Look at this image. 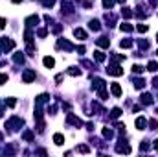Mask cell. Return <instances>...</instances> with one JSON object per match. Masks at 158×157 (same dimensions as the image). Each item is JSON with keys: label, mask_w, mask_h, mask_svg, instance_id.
I'll return each instance as SVG.
<instances>
[{"label": "cell", "mask_w": 158, "mask_h": 157, "mask_svg": "<svg viewBox=\"0 0 158 157\" xmlns=\"http://www.w3.org/2000/svg\"><path fill=\"white\" fill-rule=\"evenodd\" d=\"M107 72L111 74V76H121V74H123V69H121L120 65H116V63H114V65H108Z\"/></svg>", "instance_id": "7a4b0ae2"}, {"label": "cell", "mask_w": 158, "mask_h": 157, "mask_svg": "<svg viewBox=\"0 0 158 157\" xmlns=\"http://www.w3.org/2000/svg\"><path fill=\"white\" fill-rule=\"evenodd\" d=\"M153 85H154V87H158V78H154V80H153Z\"/></svg>", "instance_id": "b9f144b4"}, {"label": "cell", "mask_w": 158, "mask_h": 157, "mask_svg": "<svg viewBox=\"0 0 158 157\" xmlns=\"http://www.w3.org/2000/svg\"><path fill=\"white\" fill-rule=\"evenodd\" d=\"M145 124H147V122H145V118H143V117L136 118V128H138L140 131H142V129H145Z\"/></svg>", "instance_id": "8fae6325"}, {"label": "cell", "mask_w": 158, "mask_h": 157, "mask_svg": "<svg viewBox=\"0 0 158 157\" xmlns=\"http://www.w3.org/2000/svg\"><path fill=\"white\" fill-rule=\"evenodd\" d=\"M111 91H112L114 96H121V87H120V83H111Z\"/></svg>", "instance_id": "9c48e42d"}, {"label": "cell", "mask_w": 158, "mask_h": 157, "mask_svg": "<svg viewBox=\"0 0 158 157\" xmlns=\"http://www.w3.org/2000/svg\"><path fill=\"white\" fill-rule=\"evenodd\" d=\"M134 87H136V89H143V87H145V80H142V78L136 80V81H134Z\"/></svg>", "instance_id": "484cf974"}, {"label": "cell", "mask_w": 158, "mask_h": 157, "mask_svg": "<svg viewBox=\"0 0 158 157\" xmlns=\"http://www.w3.org/2000/svg\"><path fill=\"white\" fill-rule=\"evenodd\" d=\"M114 6V0H103V8H107V9H111Z\"/></svg>", "instance_id": "f546056e"}, {"label": "cell", "mask_w": 158, "mask_h": 157, "mask_svg": "<svg viewBox=\"0 0 158 157\" xmlns=\"http://www.w3.org/2000/svg\"><path fill=\"white\" fill-rule=\"evenodd\" d=\"M26 24H28V26H37V24H39V15L28 17V19H26Z\"/></svg>", "instance_id": "30bf717a"}, {"label": "cell", "mask_w": 158, "mask_h": 157, "mask_svg": "<svg viewBox=\"0 0 158 157\" xmlns=\"http://www.w3.org/2000/svg\"><path fill=\"white\" fill-rule=\"evenodd\" d=\"M22 139H24V141H28V142H30V141L33 139V133H31V131H24V133H22Z\"/></svg>", "instance_id": "f1b7e54d"}, {"label": "cell", "mask_w": 158, "mask_h": 157, "mask_svg": "<svg viewBox=\"0 0 158 157\" xmlns=\"http://www.w3.org/2000/svg\"><path fill=\"white\" fill-rule=\"evenodd\" d=\"M116 152H120V153H121V152H123V153H130V146H129V144H120L118 148H116Z\"/></svg>", "instance_id": "9a60e30c"}, {"label": "cell", "mask_w": 158, "mask_h": 157, "mask_svg": "<svg viewBox=\"0 0 158 157\" xmlns=\"http://www.w3.org/2000/svg\"><path fill=\"white\" fill-rule=\"evenodd\" d=\"M44 6H46V8H52V6L53 4H55V0H44V2H43Z\"/></svg>", "instance_id": "8d00e7d4"}, {"label": "cell", "mask_w": 158, "mask_h": 157, "mask_svg": "<svg viewBox=\"0 0 158 157\" xmlns=\"http://www.w3.org/2000/svg\"><path fill=\"white\" fill-rule=\"evenodd\" d=\"M120 46H121V48H130V46H132V41H130V39H121Z\"/></svg>", "instance_id": "44dd1931"}, {"label": "cell", "mask_w": 158, "mask_h": 157, "mask_svg": "<svg viewBox=\"0 0 158 157\" xmlns=\"http://www.w3.org/2000/svg\"><path fill=\"white\" fill-rule=\"evenodd\" d=\"M154 150H158V139L154 141Z\"/></svg>", "instance_id": "7bdbcfd3"}, {"label": "cell", "mask_w": 158, "mask_h": 157, "mask_svg": "<svg viewBox=\"0 0 158 157\" xmlns=\"http://www.w3.org/2000/svg\"><path fill=\"white\" fill-rule=\"evenodd\" d=\"M57 48H64V50H72L74 46H72V43H68V41H64V39H59L57 41Z\"/></svg>", "instance_id": "277c9868"}, {"label": "cell", "mask_w": 158, "mask_h": 157, "mask_svg": "<svg viewBox=\"0 0 158 157\" xmlns=\"http://www.w3.org/2000/svg\"><path fill=\"white\" fill-rule=\"evenodd\" d=\"M132 70L140 74V72H143V67H140V65H134V67H132Z\"/></svg>", "instance_id": "74e56055"}, {"label": "cell", "mask_w": 158, "mask_h": 157, "mask_svg": "<svg viewBox=\"0 0 158 157\" xmlns=\"http://www.w3.org/2000/svg\"><path fill=\"white\" fill-rule=\"evenodd\" d=\"M156 41H158V35H156Z\"/></svg>", "instance_id": "bcb514c9"}, {"label": "cell", "mask_w": 158, "mask_h": 157, "mask_svg": "<svg viewBox=\"0 0 158 157\" xmlns=\"http://www.w3.org/2000/svg\"><path fill=\"white\" fill-rule=\"evenodd\" d=\"M74 35L77 37V39H86V32L81 30V28H75V30H74Z\"/></svg>", "instance_id": "7c38bea8"}, {"label": "cell", "mask_w": 158, "mask_h": 157, "mask_svg": "<svg viewBox=\"0 0 158 157\" xmlns=\"http://www.w3.org/2000/svg\"><path fill=\"white\" fill-rule=\"evenodd\" d=\"M156 54H158V52H156Z\"/></svg>", "instance_id": "7dc6e473"}, {"label": "cell", "mask_w": 158, "mask_h": 157, "mask_svg": "<svg viewBox=\"0 0 158 157\" xmlns=\"http://www.w3.org/2000/svg\"><path fill=\"white\" fill-rule=\"evenodd\" d=\"M140 148H142V152H147V150H149V142H147V141H143Z\"/></svg>", "instance_id": "836d02e7"}, {"label": "cell", "mask_w": 158, "mask_h": 157, "mask_svg": "<svg viewBox=\"0 0 158 157\" xmlns=\"http://www.w3.org/2000/svg\"><path fill=\"white\" fill-rule=\"evenodd\" d=\"M140 102H142L143 105H149V104H153V96H151L149 92H143L142 98H140Z\"/></svg>", "instance_id": "5b68a950"}, {"label": "cell", "mask_w": 158, "mask_h": 157, "mask_svg": "<svg viewBox=\"0 0 158 157\" xmlns=\"http://www.w3.org/2000/svg\"><path fill=\"white\" fill-rule=\"evenodd\" d=\"M120 28H121V32H127V33H130V32L134 30V26H132V24H129V22H123V24L120 26Z\"/></svg>", "instance_id": "ac0fdd59"}, {"label": "cell", "mask_w": 158, "mask_h": 157, "mask_svg": "<svg viewBox=\"0 0 158 157\" xmlns=\"http://www.w3.org/2000/svg\"><path fill=\"white\" fill-rule=\"evenodd\" d=\"M136 28H138V32H140V33H145V32L149 30V26H147V24H138Z\"/></svg>", "instance_id": "4dcf8cb0"}, {"label": "cell", "mask_w": 158, "mask_h": 157, "mask_svg": "<svg viewBox=\"0 0 158 157\" xmlns=\"http://www.w3.org/2000/svg\"><path fill=\"white\" fill-rule=\"evenodd\" d=\"M118 2H125V0H118Z\"/></svg>", "instance_id": "f6af8a7d"}, {"label": "cell", "mask_w": 158, "mask_h": 157, "mask_svg": "<svg viewBox=\"0 0 158 157\" xmlns=\"http://www.w3.org/2000/svg\"><path fill=\"white\" fill-rule=\"evenodd\" d=\"M147 70L149 72H156L158 70V63H156V61H149V63H147Z\"/></svg>", "instance_id": "d6986e66"}, {"label": "cell", "mask_w": 158, "mask_h": 157, "mask_svg": "<svg viewBox=\"0 0 158 157\" xmlns=\"http://www.w3.org/2000/svg\"><path fill=\"white\" fill-rule=\"evenodd\" d=\"M77 150H79L81 153H88V152H90V148H88L86 144H81V146H77Z\"/></svg>", "instance_id": "1f68e13d"}, {"label": "cell", "mask_w": 158, "mask_h": 157, "mask_svg": "<svg viewBox=\"0 0 158 157\" xmlns=\"http://www.w3.org/2000/svg\"><path fill=\"white\" fill-rule=\"evenodd\" d=\"M43 63H44V67H46V69H53V65H55V59H53V57H50V56H46V57L43 59Z\"/></svg>", "instance_id": "52a82bcc"}, {"label": "cell", "mask_w": 158, "mask_h": 157, "mask_svg": "<svg viewBox=\"0 0 158 157\" xmlns=\"http://www.w3.org/2000/svg\"><path fill=\"white\" fill-rule=\"evenodd\" d=\"M94 59L99 61V63H103V61H105V54L99 52V50H96V52H94Z\"/></svg>", "instance_id": "e0dca14e"}, {"label": "cell", "mask_w": 158, "mask_h": 157, "mask_svg": "<svg viewBox=\"0 0 158 157\" xmlns=\"http://www.w3.org/2000/svg\"><path fill=\"white\" fill-rule=\"evenodd\" d=\"M120 115H121V109H120V107H114L112 113H111V117H112V118H118Z\"/></svg>", "instance_id": "4316f807"}, {"label": "cell", "mask_w": 158, "mask_h": 157, "mask_svg": "<svg viewBox=\"0 0 158 157\" xmlns=\"http://www.w3.org/2000/svg\"><path fill=\"white\" fill-rule=\"evenodd\" d=\"M98 46H101V48H108V44H111V39H107V37H99L98 41Z\"/></svg>", "instance_id": "8992f818"}, {"label": "cell", "mask_w": 158, "mask_h": 157, "mask_svg": "<svg viewBox=\"0 0 158 157\" xmlns=\"http://www.w3.org/2000/svg\"><path fill=\"white\" fill-rule=\"evenodd\" d=\"M11 2H13V4H18V2H22V0H11Z\"/></svg>", "instance_id": "ee69618b"}, {"label": "cell", "mask_w": 158, "mask_h": 157, "mask_svg": "<svg viewBox=\"0 0 158 157\" xmlns=\"http://www.w3.org/2000/svg\"><path fill=\"white\" fill-rule=\"evenodd\" d=\"M8 81V74H0V85H4Z\"/></svg>", "instance_id": "e575fe53"}, {"label": "cell", "mask_w": 158, "mask_h": 157, "mask_svg": "<svg viewBox=\"0 0 158 157\" xmlns=\"http://www.w3.org/2000/svg\"><path fill=\"white\" fill-rule=\"evenodd\" d=\"M48 100H50V96H48V94H40V96H37V102H35V104L40 105V104H44V102H48Z\"/></svg>", "instance_id": "ffe728a7"}, {"label": "cell", "mask_w": 158, "mask_h": 157, "mask_svg": "<svg viewBox=\"0 0 158 157\" xmlns=\"http://www.w3.org/2000/svg\"><path fill=\"white\" fill-rule=\"evenodd\" d=\"M46 33H48L46 30H37V35L39 37H46Z\"/></svg>", "instance_id": "f35d334b"}, {"label": "cell", "mask_w": 158, "mask_h": 157, "mask_svg": "<svg viewBox=\"0 0 158 157\" xmlns=\"http://www.w3.org/2000/svg\"><path fill=\"white\" fill-rule=\"evenodd\" d=\"M33 80H35V70H31V69L24 70V74H22V81L24 83H31Z\"/></svg>", "instance_id": "3957f363"}, {"label": "cell", "mask_w": 158, "mask_h": 157, "mask_svg": "<svg viewBox=\"0 0 158 157\" xmlns=\"http://www.w3.org/2000/svg\"><path fill=\"white\" fill-rule=\"evenodd\" d=\"M88 26H90V30H94V32H98L99 28H101V26H99V20H90V24H88Z\"/></svg>", "instance_id": "7402d4cb"}, {"label": "cell", "mask_w": 158, "mask_h": 157, "mask_svg": "<svg viewBox=\"0 0 158 157\" xmlns=\"http://www.w3.org/2000/svg\"><path fill=\"white\" fill-rule=\"evenodd\" d=\"M72 11H74V6L70 2H63V13H68V15H70Z\"/></svg>", "instance_id": "2e32d148"}, {"label": "cell", "mask_w": 158, "mask_h": 157, "mask_svg": "<svg viewBox=\"0 0 158 157\" xmlns=\"http://www.w3.org/2000/svg\"><path fill=\"white\" fill-rule=\"evenodd\" d=\"M68 122H70V124H75V126H81V124H83V122H81L77 117H74L72 113H68Z\"/></svg>", "instance_id": "4fadbf2b"}, {"label": "cell", "mask_w": 158, "mask_h": 157, "mask_svg": "<svg viewBox=\"0 0 158 157\" xmlns=\"http://www.w3.org/2000/svg\"><path fill=\"white\" fill-rule=\"evenodd\" d=\"M121 15L125 17V19H130V17H132V11H130L129 8H123V11H121Z\"/></svg>", "instance_id": "83f0119b"}, {"label": "cell", "mask_w": 158, "mask_h": 157, "mask_svg": "<svg viewBox=\"0 0 158 157\" xmlns=\"http://www.w3.org/2000/svg\"><path fill=\"white\" fill-rule=\"evenodd\" d=\"M66 72L70 74V76H79V74H81V70H79V69H75V67H70V69H68Z\"/></svg>", "instance_id": "cb8c5ba5"}, {"label": "cell", "mask_w": 158, "mask_h": 157, "mask_svg": "<svg viewBox=\"0 0 158 157\" xmlns=\"http://www.w3.org/2000/svg\"><path fill=\"white\" fill-rule=\"evenodd\" d=\"M13 59H15V63H20V65L24 63V56H22V54H20V52H17L15 56H13Z\"/></svg>", "instance_id": "603a6c76"}, {"label": "cell", "mask_w": 158, "mask_h": 157, "mask_svg": "<svg viewBox=\"0 0 158 157\" xmlns=\"http://www.w3.org/2000/svg\"><path fill=\"white\" fill-rule=\"evenodd\" d=\"M6 104H8V107H15L17 100H15V98H8V100H6Z\"/></svg>", "instance_id": "d6a6232c"}, {"label": "cell", "mask_w": 158, "mask_h": 157, "mask_svg": "<svg viewBox=\"0 0 158 157\" xmlns=\"http://www.w3.org/2000/svg\"><path fill=\"white\" fill-rule=\"evenodd\" d=\"M92 87L96 89V91H103V89H105V81H103V80H94V83H92Z\"/></svg>", "instance_id": "ba28073f"}, {"label": "cell", "mask_w": 158, "mask_h": 157, "mask_svg": "<svg viewBox=\"0 0 158 157\" xmlns=\"http://www.w3.org/2000/svg\"><path fill=\"white\" fill-rule=\"evenodd\" d=\"M149 126H151V129H158V120H151Z\"/></svg>", "instance_id": "d590c367"}, {"label": "cell", "mask_w": 158, "mask_h": 157, "mask_svg": "<svg viewBox=\"0 0 158 157\" xmlns=\"http://www.w3.org/2000/svg\"><path fill=\"white\" fill-rule=\"evenodd\" d=\"M138 44L142 46V48H147V46H149V43H147V41H138Z\"/></svg>", "instance_id": "60d3db41"}, {"label": "cell", "mask_w": 158, "mask_h": 157, "mask_svg": "<svg viewBox=\"0 0 158 157\" xmlns=\"http://www.w3.org/2000/svg\"><path fill=\"white\" fill-rule=\"evenodd\" d=\"M53 142H55L57 146L64 144V137H63V135H61V133H55V135H53Z\"/></svg>", "instance_id": "5bb4252c"}, {"label": "cell", "mask_w": 158, "mask_h": 157, "mask_svg": "<svg viewBox=\"0 0 158 157\" xmlns=\"http://www.w3.org/2000/svg\"><path fill=\"white\" fill-rule=\"evenodd\" d=\"M6 24H8V22H6V19L0 17V30H4V28H6Z\"/></svg>", "instance_id": "ab89813d"}, {"label": "cell", "mask_w": 158, "mask_h": 157, "mask_svg": "<svg viewBox=\"0 0 158 157\" xmlns=\"http://www.w3.org/2000/svg\"><path fill=\"white\" fill-rule=\"evenodd\" d=\"M13 48H15V41L13 39H8V37L0 39V52H9Z\"/></svg>", "instance_id": "6da1fadb"}, {"label": "cell", "mask_w": 158, "mask_h": 157, "mask_svg": "<svg viewBox=\"0 0 158 157\" xmlns=\"http://www.w3.org/2000/svg\"><path fill=\"white\" fill-rule=\"evenodd\" d=\"M103 137H105V139H112L114 137V131H112V129H103Z\"/></svg>", "instance_id": "d4e9b609"}]
</instances>
